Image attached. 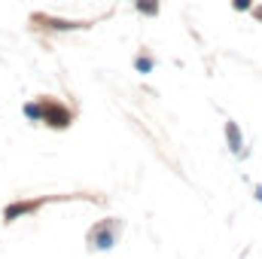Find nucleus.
I'll return each mask as SVG.
<instances>
[{
	"mask_svg": "<svg viewBox=\"0 0 262 259\" xmlns=\"http://www.w3.org/2000/svg\"><path fill=\"white\" fill-rule=\"evenodd\" d=\"M226 140H229V149L232 153H238V156H244V137H241V128H238V122H226Z\"/></svg>",
	"mask_w": 262,
	"mask_h": 259,
	"instance_id": "obj_3",
	"label": "nucleus"
},
{
	"mask_svg": "<svg viewBox=\"0 0 262 259\" xmlns=\"http://www.w3.org/2000/svg\"><path fill=\"white\" fill-rule=\"evenodd\" d=\"M37 104H40V119H43L46 125H52V128H67V125L73 122V113L67 110L64 104H58V101H52V98H40Z\"/></svg>",
	"mask_w": 262,
	"mask_h": 259,
	"instance_id": "obj_1",
	"label": "nucleus"
},
{
	"mask_svg": "<svg viewBox=\"0 0 262 259\" xmlns=\"http://www.w3.org/2000/svg\"><path fill=\"white\" fill-rule=\"evenodd\" d=\"M122 232V223L119 220H104L98 223L92 232H89V247H98V250H107L116 244V235Z\"/></svg>",
	"mask_w": 262,
	"mask_h": 259,
	"instance_id": "obj_2",
	"label": "nucleus"
},
{
	"mask_svg": "<svg viewBox=\"0 0 262 259\" xmlns=\"http://www.w3.org/2000/svg\"><path fill=\"white\" fill-rule=\"evenodd\" d=\"M256 198H259V201H262V186H259V189H256Z\"/></svg>",
	"mask_w": 262,
	"mask_h": 259,
	"instance_id": "obj_8",
	"label": "nucleus"
},
{
	"mask_svg": "<svg viewBox=\"0 0 262 259\" xmlns=\"http://www.w3.org/2000/svg\"><path fill=\"white\" fill-rule=\"evenodd\" d=\"M49 28H55V31H76V28H85L82 21H64V18H43Z\"/></svg>",
	"mask_w": 262,
	"mask_h": 259,
	"instance_id": "obj_4",
	"label": "nucleus"
},
{
	"mask_svg": "<svg viewBox=\"0 0 262 259\" xmlns=\"http://www.w3.org/2000/svg\"><path fill=\"white\" fill-rule=\"evenodd\" d=\"M134 6L143 15H159V0H134Z\"/></svg>",
	"mask_w": 262,
	"mask_h": 259,
	"instance_id": "obj_5",
	"label": "nucleus"
},
{
	"mask_svg": "<svg viewBox=\"0 0 262 259\" xmlns=\"http://www.w3.org/2000/svg\"><path fill=\"white\" fill-rule=\"evenodd\" d=\"M232 6H235L238 12H247V9L253 6V0H232Z\"/></svg>",
	"mask_w": 262,
	"mask_h": 259,
	"instance_id": "obj_7",
	"label": "nucleus"
},
{
	"mask_svg": "<svg viewBox=\"0 0 262 259\" xmlns=\"http://www.w3.org/2000/svg\"><path fill=\"white\" fill-rule=\"evenodd\" d=\"M152 64H156V61H152L149 55H137V58H134V70H137V73H149Z\"/></svg>",
	"mask_w": 262,
	"mask_h": 259,
	"instance_id": "obj_6",
	"label": "nucleus"
}]
</instances>
